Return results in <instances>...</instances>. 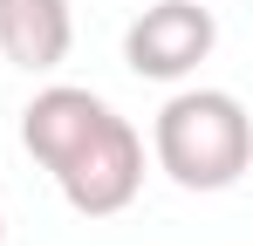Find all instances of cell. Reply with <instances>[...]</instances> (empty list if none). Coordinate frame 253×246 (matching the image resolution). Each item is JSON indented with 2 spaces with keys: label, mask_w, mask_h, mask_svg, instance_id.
Here are the masks:
<instances>
[{
  "label": "cell",
  "mask_w": 253,
  "mask_h": 246,
  "mask_svg": "<svg viewBox=\"0 0 253 246\" xmlns=\"http://www.w3.org/2000/svg\"><path fill=\"white\" fill-rule=\"evenodd\" d=\"M21 144L62 185L69 212H83V219H117L144 192V137L96 89L48 82L21 110Z\"/></svg>",
  "instance_id": "obj_1"
},
{
  "label": "cell",
  "mask_w": 253,
  "mask_h": 246,
  "mask_svg": "<svg viewBox=\"0 0 253 246\" xmlns=\"http://www.w3.org/2000/svg\"><path fill=\"white\" fill-rule=\"evenodd\" d=\"M158 171L185 192H233L253 158V123L233 89H178L151 123Z\"/></svg>",
  "instance_id": "obj_2"
},
{
  "label": "cell",
  "mask_w": 253,
  "mask_h": 246,
  "mask_svg": "<svg viewBox=\"0 0 253 246\" xmlns=\"http://www.w3.org/2000/svg\"><path fill=\"white\" fill-rule=\"evenodd\" d=\"M212 41H219V21H212L206 0H158V7H144L130 21L124 62L144 82H185L212 55Z\"/></svg>",
  "instance_id": "obj_3"
},
{
  "label": "cell",
  "mask_w": 253,
  "mask_h": 246,
  "mask_svg": "<svg viewBox=\"0 0 253 246\" xmlns=\"http://www.w3.org/2000/svg\"><path fill=\"white\" fill-rule=\"evenodd\" d=\"M76 48V14L69 0H0V55L28 76L62 69Z\"/></svg>",
  "instance_id": "obj_4"
},
{
  "label": "cell",
  "mask_w": 253,
  "mask_h": 246,
  "mask_svg": "<svg viewBox=\"0 0 253 246\" xmlns=\"http://www.w3.org/2000/svg\"><path fill=\"white\" fill-rule=\"evenodd\" d=\"M0 240H7V219H0Z\"/></svg>",
  "instance_id": "obj_5"
}]
</instances>
